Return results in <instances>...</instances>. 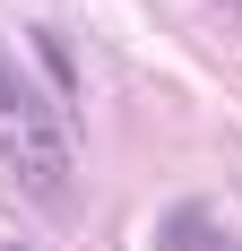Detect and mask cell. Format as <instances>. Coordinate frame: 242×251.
<instances>
[{
    "instance_id": "6da1fadb",
    "label": "cell",
    "mask_w": 242,
    "mask_h": 251,
    "mask_svg": "<svg viewBox=\"0 0 242 251\" xmlns=\"http://www.w3.org/2000/svg\"><path fill=\"white\" fill-rule=\"evenodd\" d=\"M0 165L18 174V191L35 208H70V130L61 104L0 52Z\"/></svg>"
},
{
    "instance_id": "7a4b0ae2",
    "label": "cell",
    "mask_w": 242,
    "mask_h": 251,
    "mask_svg": "<svg viewBox=\"0 0 242 251\" xmlns=\"http://www.w3.org/2000/svg\"><path fill=\"white\" fill-rule=\"evenodd\" d=\"M35 52H44L52 87H61V104H70V87H78V61H70V44H61V26H35Z\"/></svg>"
},
{
    "instance_id": "3957f363",
    "label": "cell",
    "mask_w": 242,
    "mask_h": 251,
    "mask_svg": "<svg viewBox=\"0 0 242 251\" xmlns=\"http://www.w3.org/2000/svg\"><path fill=\"white\" fill-rule=\"evenodd\" d=\"M165 251H217L208 243V208H173L165 217Z\"/></svg>"
},
{
    "instance_id": "277c9868",
    "label": "cell",
    "mask_w": 242,
    "mask_h": 251,
    "mask_svg": "<svg viewBox=\"0 0 242 251\" xmlns=\"http://www.w3.org/2000/svg\"><path fill=\"white\" fill-rule=\"evenodd\" d=\"M0 251H35V243H0Z\"/></svg>"
},
{
    "instance_id": "5b68a950",
    "label": "cell",
    "mask_w": 242,
    "mask_h": 251,
    "mask_svg": "<svg viewBox=\"0 0 242 251\" xmlns=\"http://www.w3.org/2000/svg\"><path fill=\"white\" fill-rule=\"evenodd\" d=\"M234 9H242V0H234Z\"/></svg>"
}]
</instances>
